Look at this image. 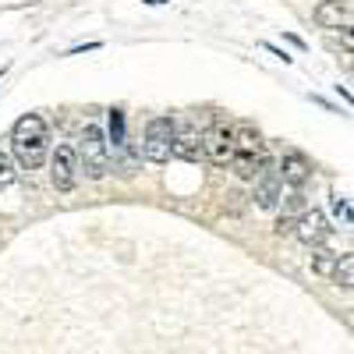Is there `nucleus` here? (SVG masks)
<instances>
[{
  "mask_svg": "<svg viewBox=\"0 0 354 354\" xmlns=\"http://www.w3.org/2000/svg\"><path fill=\"white\" fill-rule=\"evenodd\" d=\"M11 156L25 170L43 167V160H46V121L39 113L18 117V124L11 131Z\"/></svg>",
  "mask_w": 354,
  "mask_h": 354,
  "instance_id": "1",
  "label": "nucleus"
},
{
  "mask_svg": "<svg viewBox=\"0 0 354 354\" xmlns=\"http://www.w3.org/2000/svg\"><path fill=\"white\" fill-rule=\"evenodd\" d=\"M75 153H78V170L85 177H93V181L110 170V149H106V138H103V131L96 124H88L82 131V142H78Z\"/></svg>",
  "mask_w": 354,
  "mask_h": 354,
  "instance_id": "2",
  "label": "nucleus"
},
{
  "mask_svg": "<svg viewBox=\"0 0 354 354\" xmlns=\"http://www.w3.org/2000/svg\"><path fill=\"white\" fill-rule=\"evenodd\" d=\"M174 131H177V124L170 121V117H153V121L145 124L142 156L149 163H167L174 156Z\"/></svg>",
  "mask_w": 354,
  "mask_h": 354,
  "instance_id": "3",
  "label": "nucleus"
},
{
  "mask_svg": "<svg viewBox=\"0 0 354 354\" xmlns=\"http://www.w3.org/2000/svg\"><path fill=\"white\" fill-rule=\"evenodd\" d=\"M78 153L71 149V145H57L53 156H50V181L57 192H71L75 181H78Z\"/></svg>",
  "mask_w": 354,
  "mask_h": 354,
  "instance_id": "4",
  "label": "nucleus"
},
{
  "mask_svg": "<svg viewBox=\"0 0 354 354\" xmlns=\"http://www.w3.org/2000/svg\"><path fill=\"white\" fill-rule=\"evenodd\" d=\"M202 156L209 163H216V167L234 163V131L223 128V124H213L202 135Z\"/></svg>",
  "mask_w": 354,
  "mask_h": 354,
  "instance_id": "5",
  "label": "nucleus"
},
{
  "mask_svg": "<svg viewBox=\"0 0 354 354\" xmlns=\"http://www.w3.org/2000/svg\"><path fill=\"white\" fill-rule=\"evenodd\" d=\"M294 238H298L301 245H308V248H319L322 241L330 238L326 216H322L319 209H305V213L298 216V223H294Z\"/></svg>",
  "mask_w": 354,
  "mask_h": 354,
  "instance_id": "6",
  "label": "nucleus"
},
{
  "mask_svg": "<svg viewBox=\"0 0 354 354\" xmlns=\"http://www.w3.org/2000/svg\"><path fill=\"white\" fill-rule=\"evenodd\" d=\"M283 198V181H280V174L270 167V170H262L255 177V205L259 209H277Z\"/></svg>",
  "mask_w": 354,
  "mask_h": 354,
  "instance_id": "7",
  "label": "nucleus"
},
{
  "mask_svg": "<svg viewBox=\"0 0 354 354\" xmlns=\"http://www.w3.org/2000/svg\"><path fill=\"white\" fill-rule=\"evenodd\" d=\"M315 21L322 28H337V32H344V28L354 25V11L344 4V0H322V4L315 8Z\"/></svg>",
  "mask_w": 354,
  "mask_h": 354,
  "instance_id": "8",
  "label": "nucleus"
},
{
  "mask_svg": "<svg viewBox=\"0 0 354 354\" xmlns=\"http://www.w3.org/2000/svg\"><path fill=\"white\" fill-rule=\"evenodd\" d=\"M280 181L283 185H290V188H301L308 177H312V163L301 156V153H283V160H280Z\"/></svg>",
  "mask_w": 354,
  "mask_h": 354,
  "instance_id": "9",
  "label": "nucleus"
},
{
  "mask_svg": "<svg viewBox=\"0 0 354 354\" xmlns=\"http://www.w3.org/2000/svg\"><path fill=\"white\" fill-rule=\"evenodd\" d=\"M266 145H262V135L252 128V124H238L234 128V156H248V160H262Z\"/></svg>",
  "mask_w": 354,
  "mask_h": 354,
  "instance_id": "10",
  "label": "nucleus"
},
{
  "mask_svg": "<svg viewBox=\"0 0 354 354\" xmlns=\"http://www.w3.org/2000/svg\"><path fill=\"white\" fill-rule=\"evenodd\" d=\"M174 156H177V160H188V163H195V160L202 156V135H198L192 124H185V128L174 131Z\"/></svg>",
  "mask_w": 354,
  "mask_h": 354,
  "instance_id": "11",
  "label": "nucleus"
},
{
  "mask_svg": "<svg viewBox=\"0 0 354 354\" xmlns=\"http://www.w3.org/2000/svg\"><path fill=\"white\" fill-rule=\"evenodd\" d=\"M337 252H330V248H315L312 252V273L315 277H330L333 280V270H337Z\"/></svg>",
  "mask_w": 354,
  "mask_h": 354,
  "instance_id": "12",
  "label": "nucleus"
},
{
  "mask_svg": "<svg viewBox=\"0 0 354 354\" xmlns=\"http://www.w3.org/2000/svg\"><path fill=\"white\" fill-rule=\"evenodd\" d=\"M333 283L344 287V290H354V255H340V259H337Z\"/></svg>",
  "mask_w": 354,
  "mask_h": 354,
  "instance_id": "13",
  "label": "nucleus"
},
{
  "mask_svg": "<svg viewBox=\"0 0 354 354\" xmlns=\"http://www.w3.org/2000/svg\"><path fill=\"white\" fill-rule=\"evenodd\" d=\"M15 174H18V163H15V156L0 153V188H8V185L15 181Z\"/></svg>",
  "mask_w": 354,
  "mask_h": 354,
  "instance_id": "14",
  "label": "nucleus"
},
{
  "mask_svg": "<svg viewBox=\"0 0 354 354\" xmlns=\"http://www.w3.org/2000/svg\"><path fill=\"white\" fill-rule=\"evenodd\" d=\"M110 135H113V145H124V113L121 110H110Z\"/></svg>",
  "mask_w": 354,
  "mask_h": 354,
  "instance_id": "15",
  "label": "nucleus"
},
{
  "mask_svg": "<svg viewBox=\"0 0 354 354\" xmlns=\"http://www.w3.org/2000/svg\"><path fill=\"white\" fill-rule=\"evenodd\" d=\"M340 46L354 53V25H351V28H344V32H340Z\"/></svg>",
  "mask_w": 354,
  "mask_h": 354,
  "instance_id": "16",
  "label": "nucleus"
}]
</instances>
